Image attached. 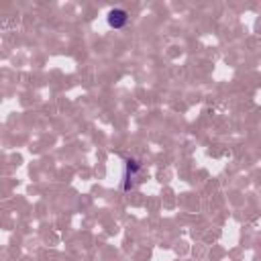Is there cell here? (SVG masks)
<instances>
[{
	"label": "cell",
	"mask_w": 261,
	"mask_h": 261,
	"mask_svg": "<svg viewBox=\"0 0 261 261\" xmlns=\"http://www.w3.org/2000/svg\"><path fill=\"white\" fill-rule=\"evenodd\" d=\"M139 173H141V165L135 159H128L126 161V173H124V186H122V190H130L133 188V181L130 179H137ZM137 181H141V179H137Z\"/></svg>",
	"instance_id": "2"
},
{
	"label": "cell",
	"mask_w": 261,
	"mask_h": 261,
	"mask_svg": "<svg viewBox=\"0 0 261 261\" xmlns=\"http://www.w3.org/2000/svg\"><path fill=\"white\" fill-rule=\"evenodd\" d=\"M106 20H108V24H110L112 29H122V27L128 24V12H126L124 8H112V10L108 12Z\"/></svg>",
	"instance_id": "1"
}]
</instances>
